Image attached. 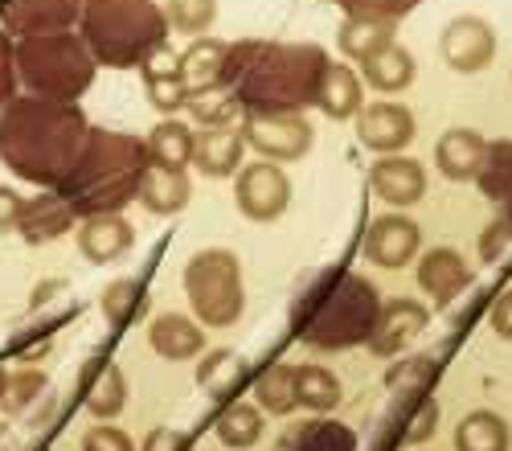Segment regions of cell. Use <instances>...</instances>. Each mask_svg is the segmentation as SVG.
I'll return each mask as SVG.
<instances>
[{"instance_id": "6da1fadb", "label": "cell", "mask_w": 512, "mask_h": 451, "mask_svg": "<svg viewBox=\"0 0 512 451\" xmlns=\"http://www.w3.org/2000/svg\"><path fill=\"white\" fill-rule=\"evenodd\" d=\"M91 123L78 103L17 95L0 107V160L29 185L58 189L74 160L87 148Z\"/></svg>"}, {"instance_id": "7a4b0ae2", "label": "cell", "mask_w": 512, "mask_h": 451, "mask_svg": "<svg viewBox=\"0 0 512 451\" xmlns=\"http://www.w3.org/2000/svg\"><path fill=\"white\" fill-rule=\"evenodd\" d=\"M328 54L312 41H238L226 58V87L242 111H308L320 99Z\"/></svg>"}, {"instance_id": "3957f363", "label": "cell", "mask_w": 512, "mask_h": 451, "mask_svg": "<svg viewBox=\"0 0 512 451\" xmlns=\"http://www.w3.org/2000/svg\"><path fill=\"white\" fill-rule=\"evenodd\" d=\"M377 312H381V296L365 275L328 267L300 283L291 304V333L320 353L357 349L369 341Z\"/></svg>"}, {"instance_id": "277c9868", "label": "cell", "mask_w": 512, "mask_h": 451, "mask_svg": "<svg viewBox=\"0 0 512 451\" xmlns=\"http://www.w3.org/2000/svg\"><path fill=\"white\" fill-rule=\"evenodd\" d=\"M144 169H148V152L140 136L115 132V128H91L87 148L74 160V169L62 177L58 193L70 201V210L78 218L119 214L123 205L136 201Z\"/></svg>"}, {"instance_id": "5b68a950", "label": "cell", "mask_w": 512, "mask_h": 451, "mask_svg": "<svg viewBox=\"0 0 512 451\" xmlns=\"http://www.w3.org/2000/svg\"><path fill=\"white\" fill-rule=\"evenodd\" d=\"M168 17L156 0H82L78 37L95 66L132 70L168 46Z\"/></svg>"}, {"instance_id": "8992f818", "label": "cell", "mask_w": 512, "mask_h": 451, "mask_svg": "<svg viewBox=\"0 0 512 451\" xmlns=\"http://www.w3.org/2000/svg\"><path fill=\"white\" fill-rule=\"evenodd\" d=\"M13 58H17V82L41 99L78 103V95H87L95 82V58L87 50V41L70 29L21 37Z\"/></svg>"}, {"instance_id": "52a82bcc", "label": "cell", "mask_w": 512, "mask_h": 451, "mask_svg": "<svg viewBox=\"0 0 512 451\" xmlns=\"http://www.w3.org/2000/svg\"><path fill=\"white\" fill-rule=\"evenodd\" d=\"M181 283H185V296H189L197 324H209V328L238 324L246 308V287H242V263L234 251H226V246L197 251L185 263Z\"/></svg>"}, {"instance_id": "ba28073f", "label": "cell", "mask_w": 512, "mask_h": 451, "mask_svg": "<svg viewBox=\"0 0 512 451\" xmlns=\"http://www.w3.org/2000/svg\"><path fill=\"white\" fill-rule=\"evenodd\" d=\"M238 132H242L246 148H254L271 164L304 160L312 152V140H316L304 111H242Z\"/></svg>"}, {"instance_id": "9c48e42d", "label": "cell", "mask_w": 512, "mask_h": 451, "mask_svg": "<svg viewBox=\"0 0 512 451\" xmlns=\"http://www.w3.org/2000/svg\"><path fill=\"white\" fill-rule=\"evenodd\" d=\"M234 205L242 210V218L250 222H275L287 214L291 205V181L279 164L271 160H254V164H242L238 177H234Z\"/></svg>"}, {"instance_id": "30bf717a", "label": "cell", "mask_w": 512, "mask_h": 451, "mask_svg": "<svg viewBox=\"0 0 512 451\" xmlns=\"http://www.w3.org/2000/svg\"><path fill=\"white\" fill-rule=\"evenodd\" d=\"M439 54L455 74H480L496 58V29L476 13H459L439 37Z\"/></svg>"}, {"instance_id": "8fae6325", "label": "cell", "mask_w": 512, "mask_h": 451, "mask_svg": "<svg viewBox=\"0 0 512 451\" xmlns=\"http://www.w3.org/2000/svg\"><path fill=\"white\" fill-rule=\"evenodd\" d=\"M82 17V0H0V25L13 41L66 33Z\"/></svg>"}, {"instance_id": "7c38bea8", "label": "cell", "mask_w": 512, "mask_h": 451, "mask_svg": "<svg viewBox=\"0 0 512 451\" xmlns=\"http://www.w3.org/2000/svg\"><path fill=\"white\" fill-rule=\"evenodd\" d=\"M418 246H422V230L406 214L373 218L369 230H365V259L377 263V267H386V271H402L406 263H414Z\"/></svg>"}, {"instance_id": "4fadbf2b", "label": "cell", "mask_w": 512, "mask_h": 451, "mask_svg": "<svg viewBox=\"0 0 512 451\" xmlns=\"http://www.w3.org/2000/svg\"><path fill=\"white\" fill-rule=\"evenodd\" d=\"M357 140L377 152V156H394L414 140V111L406 103H369L357 111Z\"/></svg>"}, {"instance_id": "5bb4252c", "label": "cell", "mask_w": 512, "mask_h": 451, "mask_svg": "<svg viewBox=\"0 0 512 451\" xmlns=\"http://www.w3.org/2000/svg\"><path fill=\"white\" fill-rule=\"evenodd\" d=\"M431 324V312H426V304L422 300H414V296H398V300H390V304H381V312H377V324H373V333H369V349L377 353V357H398L422 328Z\"/></svg>"}, {"instance_id": "9a60e30c", "label": "cell", "mask_w": 512, "mask_h": 451, "mask_svg": "<svg viewBox=\"0 0 512 451\" xmlns=\"http://www.w3.org/2000/svg\"><path fill=\"white\" fill-rule=\"evenodd\" d=\"M467 283H472V267H467V259L455 246H431V251L418 259V287L435 308L455 304V296L467 292Z\"/></svg>"}, {"instance_id": "2e32d148", "label": "cell", "mask_w": 512, "mask_h": 451, "mask_svg": "<svg viewBox=\"0 0 512 451\" xmlns=\"http://www.w3.org/2000/svg\"><path fill=\"white\" fill-rule=\"evenodd\" d=\"M136 246V230L119 214H95V218H78V251L82 259H91L95 267L123 259Z\"/></svg>"}, {"instance_id": "e0dca14e", "label": "cell", "mask_w": 512, "mask_h": 451, "mask_svg": "<svg viewBox=\"0 0 512 451\" xmlns=\"http://www.w3.org/2000/svg\"><path fill=\"white\" fill-rule=\"evenodd\" d=\"M82 402H87V410L99 423H111V419L123 415V406H127V374L119 369V361L99 353L87 369H82Z\"/></svg>"}, {"instance_id": "ac0fdd59", "label": "cell", "mask_w": 512, "mask_h": 451, "mask_svg": "<svg viewBox=\"0 0 512 451\" xmlns=\"http://www.w3.org/2000/svg\"><path fill=\"white\" fill-rule=\"evenodd\" d=\"M242 156H246V140H242L238 128H201V132H193V164H197V173L209 177V181L238 177Z\"/></svg>"}, {"instance_id": "d6986e66", "label": "cell", "mask_w": 512, "mask_h": 451, "mask_svg": "<svg viewBox=\"0 0 512 451\" xmlns=\"http://www.w3.org/2000/svg\"><path fill=\"white\" fill-rule=\"evenodd\" d=\"M369 189L390 205H414L426 193V169L414 156H402V152L381 156L369 169Z\"/></svg>"}, {"instance_id": "ffe728a7", "label": "cell", "mask_w": 512, "mask_h": 451, "mask_svg": "<svg viewBox=\"0 0 512 451\" xmlns=\"http://www.w3.org/2000/svg\"><path fill=\"white\" fill-rule=\"evenodd\" d=\"M226 58H230V46H226V41H218V37H197V41H189V50L177 58L189 99L226 87Z\"/></svg>"}, {"instance_id": "44dd1931", "label": "cell", "mask_w": 512, "mask_h": 451, "mask_svg": "<svg viewBox=\"0 0 512 451\" xmlns=\"http://www.w3.org/2000/svg\"><path fill=\"white\" fill-rule=\"evenodd\" d=\"M70 226H78V214L70 210V201L54 189V193H37L21 205V218H17V234L29 242V246H41V242H54L62 238Z\"/></svg>"}, {"instance_id": "7402d4cb", "label": "cell", "mask_w": 512, "mask_h": 451, "mask_svg": "<svg viewBox=\"0 0 512 451\" xmlns=\"http://www.w3.org/2000/svg\"><path fill=\"white\" fill-rule=\"evenodd\" d=\"M488 156V140L472 128H451L435 144V164L447 181H476Z\"/></svg>"}, {"instance_id": "603a6c76", "label": "cell", "mask_w": 512, "mask_h": 451, "mask_svg": "<svg viewBox=\"0 0 512 451\" xmlns=\"http://www.w3.org/2000/svg\"><path fill=\"white\" fill-rule=\"evenodd\" d=\"M148 345L164 357V361H193L205 353V328L193 316L181 312H164L148 324Z\"/></svg>"}, {"instance_id": "cb8c5ba5", "label": "cell", "mask_w": 512, "mask_h": 451, "mask_svg": "<svg viewBox=\"0 0 512 451\" xmlns=\"http://www.w3.org/2000/svg\"><path fill=\"white\" fill-rule=\"evenodd\" d=\"M144 87H148V103L160 111V115H177L189 107V91H185V78H181V62L173 50H156L144 66Z\"/></svg>"}, {"instance_id": "d4e9b609", "label": "cell", "mask_w": 512, "mask_h": 451, "mask_svg": "<svg viewBox=\"0 0 512 451\" xmlns=\"http://www.w3.org/2000/svg\"><path fill=\"white\" fill-rule=\"evenodd\" d=\"M193 197V185H189V173L185 169H160V164H148L144 177H140V193L136 201L144 205L148 214H160V218H173L181 214Z\"/></svg>"}, {"instance_id": "484cf974", "label": "cell", "mask_w": 512, "mask_h": 451, "mask_svg": "<svg viewBox=\"0 0 512 451\" xmlns=\"http://www.w3.org/2000/svg\"><path fill=\"white\" fill-rule=\"evenodd\" d=\"M398 41V29L390 21H369V17H345L336 29V46L349 62H369L386 46Z\"/></svg>"}, {"instance_id": "4316f807", "label": "cell", "mask_w": 512, "mask_h": 451, "mask_svg": "<svg viewBox=\"0 0 512 451\" xmlns=\"http://www.w3.org/2000/svg\"><path fill=\"white\" fill-rule=\"evenodd\" d=\"M361 78H357V70L353 66H345V62H328V70H324V82H320V99H316V107L328 115V119H353L357 111H361Z\"/></svg>"}, {"instance_id": "83f0119b", "label": "cell", "mask_w": 512, "mask_h": 451, "mask_svg": "<svg viewBox=\"0 0 512 451\" xmlns=\"http://www.w3.org/2000/svg\"><path fill=\"white\" fill-rule=\"evenodd\" d=\"M148 164H160V169H189L193 164V128L185 119H160L152 136L144 140Z\"/></svg>"}, {"instance_id": "f1b7e54d", "label": "cell", "mask_w": 512, "mask_h": 451, "mask_svg": "<svg viewBox=\"0 0 512 451\" xmlns=\"http://www.w3.org/2000/svg\"><path fill=\"white\" fill-rule=\"evenodd\" d=\"M361 74H365V82L377 95H398L414 82V54L394 41V46L373 54L369 62H361Z\"/></svg>"}, {"instance_id": "f546056e", "label": "cell", "mask_w": 512, "mask_h": 451, "mask_svg": "<svg viewBox=\"0 0 512 451\" xmlns=\"http://www.w3.org/2000/svg\"><path fill=\"white\" fill-rule=\"evenodd\" d=\"M197 386L213 398H234L246 386V361L234 349H213L197 361Z\"/></svg>"}, {"instance_id": "4dcf8cb0", "label": "cell", "mask_w": 512, "mask_h": 451, "mask_svg": "<svg viewBox=\"0 0 512 451\" xmlns=\"http://www.w3.org/2000/svg\"><path fill=\"white\" fill-rule=\"evenodd\" d=\"M512 431L496 410H472L455 427V451H508Z\"/></svg>"}, {"instance_id": "1f68e13d", "label": "cell", "mask_w": 512, "mask_h": 451, "mask_svg": "<svg viewBox=\"0 0 512 451\" xmlns=\"http://www.w3.org/2000/svg\"><path fill=\"white\" fill-rule=\"evenodd\" d=\"M345 390H340V378L324 365H295V406H308L316 415H328V410L340 406Z\"/></svg>"}, {"instance_id": "d6a6232c", "label": "cell", "mask_w": 512, "mask_h": 451, "mask_svg": "<svg viewBox=\"0 0 512 451\" xmlns=\"http://www.w3.org/2000/svg\"><path fill=\"white\" fill-rule=\"evenodd\" d=\"M218 439L230 447V451H246L263 439V410L259 406H246V402H230L222 415H218Z\"/></svg>"}, {"instance_id": "836d02e7", "label": "cell", "mask_w": 512, "mask_h": 451, "mask_svg": "<svg viewBox=\"0 0 512 451\" xmlns=\"http://www.w3.org/2000/svg\"><path fill=\"white\" fill-rule=\"evenodd\" d=\"M99 308H103V316H107L111 328H127L132 320L144 316L148 292H144L136 279H115V283H107V292L99 296Z\"/></svg>"}, {"instance_id": "e575fe53", "label": "cell", "mask_w": 512, "mask_h": 451, "mask_svg": "<svg viewBox=\"0 0 512 451\" xmlns=\"http://www.w3.org/2000/svg\"><path fill=\"white\" fill-rule=\"evenodd\" d=\"M254 398L267 415H291L295 410V369L291 365H267L259 382H254Z\"/></svg>"}, {"instance_id": "d590c367", "label": "cell", "mask_w": 512, "mask_h": 451, "mask_svg": "<svg viewBox=\"0 0 512 451\" xmlns=\"http://www.w3.org/2000/svg\"><path fill=\"white\" fill-rule=\"evenodd\" d=\"M283 451H357V435L345 423L316 419V423H304L300 431H295Z\"/></svg>"}, {"instance_id": "8d00e7d4", "label": "cell", "mask_w": 512, "mask_h": 451, "mask_svg": "<svg viewBox=\"0 0 512 451\" xmlns=\"http://www.w3.org/2000/svg\"><path fill=\"white\" fill-rule=\"evenodd\" d=\"M164 17L173 33L185 37H209L213 21H218V0H164Z\"/></svg>"}, {"instance_id": "74e56055", "label": "cell", "mask_w": 512, "mask_h": 451, "mask_svg": "<svg viewBox=\"0 0 512 451\" xmlns=\"http://www.w3.org/2000/svg\"><path fill=\"white\" fill-rule=\"evenodd\" d=\"M480 193L488 201H504V193L512 189V140H492L488 144V156H484V169L476 177Z\"/></svg>"}, {"instance_id": "f35d334b", "label": "cell", "mask_w": 512, "mask_h": 451, "mask_svg": "<svg viewBox=\"0 0 512 451\" xmlns=\"http://www.w3.org/2000/svg\"><path fill=\"white\" fill-rule=\"evenodd\" d=\"M435 378H439V365L431 357H402L390 369V374H386V386L414 398V394H431L435 390Z\"/></svg>"}, {"instance_id": "ab89813d", "label": "cell", "mask_w": 512, "mask_h": 451, "mask_svg": "<svg viewBox=\"0 0 512 451\" xmlns=\"http://www.w3.org/2000/svg\"><path fill=\"white\" fill-rule=\"evenodd\" d=\"M189 111L197 115L201 128H234V115L242 107H238V99L230 91H209V95L189 99Z\"/></svg>"}, {"instance_id": "60d3db41", "label": "cell", "mask_w": 512, "mask_h": 451, "mask_svg": "<svg viewBox=\"0 0 512 451\" xmlns=\"http://www.w3.org/2000/svg\"><path fill=\"white\" fill-rule=\"evenodd\" d=\"M345 17H369V21H390L398 25L402 17H410L422 0H336Z\"/></svg>"}, {"instance_id": "b9f144b4", "label": "cell", "mask_w": 512, "mask_h": 451, "mask_svg": "<svg viewBox=\"0 0 512 451\" xmlns=\"http://www.w3.org/2000/svg\"><path fill=\"white\" fill-rule=\"evenodd\" d=\"M41 394H46V374H41V369H17V374H9L0 402H5L9 415H21V410Z\"/></svg>"}, {"instance_id": "7bdbcfd3", "label": "cell", "mask_w": 512, "mask_h": 451, "mask_svg": "<svg viewBox=\"0 0 512 451\" xmlns=\"http://www.w3.org/2000/svg\"><path fill=\"white\" fill-rule=\"evenodd\" d=\"M439 427V402L431 394H414V410H410V427L402 431L406 443H422V439H431Z\"/></svg>"}, {"instance_id": "ee69618b", "label": "cell", "mask_w": 512, "mask_h": 451, "mask_svg": "<svg viewBox=\"0 0 512 451\" xmlns=\"http://www.w3.org/2000/svg\"><path fill=\"white\" fill-rule=\"evenodd\" d=\"M82 451H136V443L127 431H119L111 423H99V427H91L87 435H82Z\"/></svg>"}, {"instance_id": "f6af8a7d", "label": "cell", "mask_w": 512, "mask_h": 451, "mask_svg": "<svg viewBox=\"0 0 512 451\" xmlns=\"http://www.w3.org/2000/svg\"><path fill=\"white\" fill-rule=\"evenodd\" d=\"M13 50H17V41L0 29V107H9L17 99V58H13Z\"/></svg>"}, {"instance_id": "bcb514c9", "label": "cell", "mask_w": 512, "mask_h": 451, "mask_svg": "<svg viewBox=\"0 0 512 451\" xmlns=\"http://www.w3.org/2000/svg\"><path fill=\"white\" fill-rule=\"evenodd\" d=\"M508 242H512V226H508L504 218L488 222V230H484V238H480V259H484V263H496V259L504 255Z\"/></svg>"}, {"instance_id": "7dc6e473", "label": "cell", "mask_w": 512, "mask_h": 451, "mask_svg": "<svg viewBox=\"0 0 512 451\" xmlns=\"http://www.w3.org/2000/svg\"><path fill=\"white\" fill-rule=\"evenodd\" d=\"M21 205H25V197H21V193H13L9 185H0V234H13V230H17Z\"/></svg>"}, {"instance_id": "c3c4849f", "label": "cell", "mask_w": 512, "mask_h": 451, "mask_svg": "<svg viewBox=\"0 0 512 451\" xmlns=\"http://www.w3.org/2000/svg\"><path fill=\"white\" fill-rule=\"evenodd\" d=\"M492 333L500 341H512V287L500 292V300L492 304Z\"/></svg>"}, {"instance_id": "681fc988", "label": "cell", "mask_w": 512, "mask_h": 451, "mask_svg": "<svg viewBox=\"0 0 512 451\" xmlns=\"http://www.w3.org/2000/svg\"><path fill=\"white\" fill-rule=\"evenodd\" d=\"M144 451H185V435H181V431H173V427H160V431H152V435H148Z\"/></svg>"}, {"instance_id": "f907efd6", "label": "cell", "mask_w": 512, "mask_h": 451, "mask_svg": "<svg viewBox=\"0 0 512 451\" xmlns=\"http://www.w3.org/2000/svg\"><path fill=\"white\" fill-rule=\"evenodd\" d=\"M500 210H504V214H500V218H504V222H508V226H512V189H508V193H504V201H500Z\"/></svg>"}, {"instance_id": "816d5d0a", "label": "cell", "mask_w": 512, "mask_h": 451, "mask_svg": "<svg viewBox=\"0 0 512 451\" xmlns=\"http://www.w3.org/2000/svg\"><path fill=\"white\" fill-rule=\"evenodd\" d=\"M5 382H9V374H5V369H0V394H5Z\"/></svg>"}]
</instances>
